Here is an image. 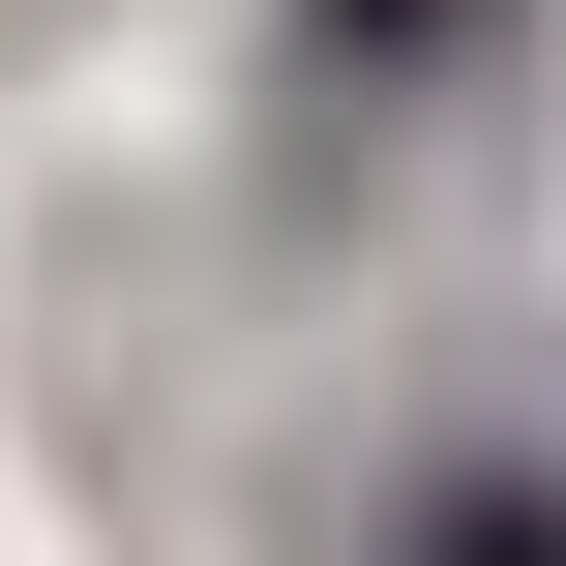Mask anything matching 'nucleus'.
<instances>
[{"label":"nucleus","instance_id":"obj_1","mask_svg":"<svg viewBox=\"0 0 566 566\" xmlns=\"http://www.w3.org/2000/svg\"><path fill=\"white\" fill-rule=\"evenodd\" d=\"M358 566H566V448H448V478H418Z\"/></svg>","mask_w":566,"mask_h":566},{"label":"nucleus","instance_id":"obj_2","mask_svg":"<svg viewBox=\"0 0 566 566\" xmlns=\"http://www.w3.org/2000/svg\"><path fill=\"white\" fill-rule=\"evenodd\" d=\"M507 0H298V90H448Z\"/></svg>","mask_w":566,"mask_h":566}]
</instances>
